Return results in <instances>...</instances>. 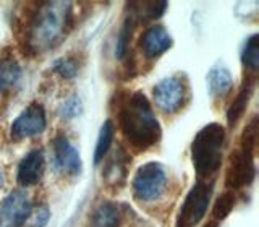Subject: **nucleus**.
I'll use <instances>...</instances> for the list:
<instances>
[{"mask_svg": "<svg viewBox=\"0 0 259 227\" xmlns=\"http://www.w3.org/2000/svg\"><path fill=\"white\" fill-rule=\"evenodd\" d=\"M47 125L46 110L40 104L32 102L24 109L12 125V136L16 140L21 138H31L44 132Z\"/></svg>", "mask_w": 259, "mask_h": 227, "instance_id": "0eeeda50", "label": "nucleus"}, {"mask_svg": "<svg viewBox=\"0 0 259 227\" xmlns=\"http://www.w3.org/2000/svg\"><path fill=\"white\" fill-rule=\"evenodd\" d=\"M54 153H55V161L63 172L68 174H78L81 169V159L79 153L73 148L71 143L65 136L59 135L54 140Z\"/></svg>", "mask_w": 259, "mask_h": 227, "instance_id": "9d476101", "label": "nucleus"}, {"mask_svg": "<svg viewBox=\"0 0 259 227\" xmlns=\"http://www.w3.org/2000/svg\"><path fill=\"white\" fill-rule=\"evenodd\" d=\"M233 206H235V195L232 192H227L222 195V197L217 198L214 209H212V216L217 219V221H222V219H225L230 214Z\"/></svg>", "mask_w": 259, "mask_h": 227, "instance_id": "aec40b11", "label": "nucleus"}, {"mask_svg": "<svg viewBox=\"0 0 259 227\" xmlns=\"http://www.w3.org/2000/svg\"><path fill=\"white\" fill-rule=\"evenodd\" d=\"M55 71L60 73L63 78H73L78 73V62L73 57H63L55 62Z\"/></svg>", "mask_w": 259, "mask_h": 227, "instance_id": "5701e85b", "label": "nucleus"}, {"mask_svg": "<svg viewBox=\"0 0 259 227\" xmlns=\"http://www.w3.org/2000/svg\"><path fill=\"white\" fill-rule=\"evenodd\" d=\"M132 31H133V18H128L123 29L120 32V37H118V43H117V55L118 57H123L128 51V41L132 37Z\"/></svg>", "mask_w": 259, "mask_h": 227, "instance_id": "393cba45", "label": "nucleus"}, {"mask_svg": "<svg viewBox=\"0 0 259 227\" xmlns=\"http://www.w3.org/2000/svg\"><path fill=\"white\" fill-rule=\"evenodd\" d=\"M31 209V201L23 192L10 193L0 206V227H23Z\"/></svg>", "mask_w": 259, "mask_h": 227, "instance_id": "6e6552de", "label": "nucleus"}, {"mask_svg": "<svg viewBox=\"0 0 259 227\" xmlns=\"http://www.w3.org/2000/svg\"><path fill=\"white\" fill-rule=\"evenodd\" d=\"M21 75L18 63L13 59H0V91L12 88Z\"/></svg>", "mask_w": 259, "mask_h": 227, "instance_id": "dca6fc26", "label": "nucleus"}, {"mask_svg": "<svg viewBox=\"0 0 259 227\" xmlns=\"http://www.w3.org/2000/svg\"><path fill=\"white\" fill-rule=\"evenodd\" d=\"M0 183H2V172H0Z\"/></svg>", "mask_w": 259, "mask_h": 227, "instance_id": "bb28decb", "label": "nucleus"}, {"mask_svg": "<svg viewBox=\"0 0 259 227\" xmlns=\"http://www.w3.org/2000/svg\"><path fill=\"white\" fill-rule=\"evenodd\" d=\"M143 51L148 57H159L172 46V37L164 26H151L141 39Z\"/></svg>", "mask_w": 259, "mask_h": 227, "instance_id": "f8f14e48", "label": "nucleus"}, {"mask_svg": "<svg viewBox=\"0 0 259 227\" xmlns=\"http://www.w3.org/2000/svg\"><path fill=\"white\" fill-rule=\"evenodd\" d=\"M71 10L68 4L46 2L34 5V12L26 26V41L34 51L52 47L70 26Z\"/></svg>", "mask_w": 259, "mask_h": 227, "instance_id": "f03ea898", "label": "nucleus"}, {"mask_svg": "<svg viewBox=\"0 0 259 227\" xmlns=\"http://www.w3.org/2000/svg\"><path fill=\"white\" fill-rule=\"evenodd\" d=\"M113 132H115V128H113V124H112L110 120H107L102 125L99 138H97L96 153H94V161L96 162H101L105 158V154H107L110 144H112V140H113Z\"/></svg>", "mask_w": 259, "mask_h": 227, "instance_id": "a211bd4d", "label": "nucleus"}, {"mask_svg": "<svg viewBox=\"0 0 259 227\" xmlns=\"http://www.w3.org/2000/svg\"><path fill=\"white\" fill-rule=\"evenodd\" d=\"M254 178V162L253 154L238 149L232 153L229 167L225 174V183L232 190H238L241 186L249 185Z\"/></svg>", "mask_w": 259, "mask_h": 227, "instance_id": "423d86ee", "label": "nucleus"}, {"mask_svg": "<svg viewBox=\"0 0 259 227\" xmlns=\"http://www.w3.org/2000/svg\"><path fill=\"white\" fill-rule=\"evenodd\" d=\"M243 63L249 70H257L259 67V36L253 34L243 49Z\"/></svg>", "mask_w": 259, "mask_h": 227, "instance_id": "6ab92c4d", "label": "nucleus"}, {"mask_svg": "<svg viewBox=\"0 0 259 227\" xmlns=\"http://www.w3.org/2000/svg\"><path fill=\"white\" fill-rule=\"evenodd\" d=\"M225 143V130L221 124L202 127L191 144L193 164L199 177H209L222 162V149Z\"/></svg>", "mask_w": 259, "mask_h": 227, "instance_id": "7ed1b4c3", "label": "nucleus"}, {"mask_svg": "<svg viewBox=\"0 0 259 227\" xmlns=\"http://www.w3.org/2000/svg\"><path fill=\"white\" fill-rule=\"evenodd\" d=\"M49 221V209L47 206H39L36 209H31V214L26 219V227H44Z\"/></svg>", "mask_w": 259, "mask_h": 227, "instance_id": "b1692460", "label": "nucleus"}, {"mask_svg": "<svg viewBox=\"0 0 259 227\" xmlns=\"http://www.w3.org/2000/svg\"><path fill=\"white\" fill-rule=\"evenodd\" d=\"M118 117L121 132L133 149L144 151L159 141L160 125L143 93L136 91L126 96L120 105Z\"/></svg>", "mask_w": 259, "mask_h": 227, "instance_id": "f257e3e1", "label": "nucleus"}, {"mask_svg": "<svg viewBox=\"0 0 259 227\" xmlns=\"http://www.w3.org/2000/svg\"><path fill=\"white\" fill-rule=\"evenodd\" d=\"M251 93H253V85L248 83L241 88V91L238 93L237 99L233 101V104L230 105L229 112H227V120H229L230 125H235L237 122L241 119V116L245 114L246 110V105H248V101L251 97Z\"/></svg>", "mask_w": 259, "mask_h": 227, "instance_id": "2eb2a0df", "label": "nucleus"}, {"mask_svg": "<svg viewBox=\"0 0 259 227\" xmlns=\"http://www.w3.org/2000/svg\"><path fill=\"white\" fill-rule=\"evenodd\" d=\"M154 101L156 105L165 114H174L183 105L185 86L178 78H165L154 86Z\"/></svg>", "mask_w": 259, "mask_h": 227, "instance_id": "1a4fd4ad", "label": "nucleus"}, {"mask_svg": "<svg viewBox=\"0 0 259 227\" xmlns=\"http://www.w3.org/2000/svg\"><path fill=\"white\" fill-rule=\"evenodd\" d=\"M256 143H257V119L253 117V120L245 127L243 130V135H241V148L243 151L246 153H254L256 148Z\"/></svg>", "mask_w": 259, "mask_h": 227, "instance_id": "412c9836", "label": "nucleus"}, {"mask_svg": "<svg viewBox=\"0 0 259 227\" xmlns=\"http://www.w3.org/2000/svg\"><path fill=\"white\" fill-rule=\"evenodd\" d=\"M210 195H212V186L209 183L199 182L193 186L190 193L186 195V198L183 201V205L178 211L177 222L175 227H194L202 216L206 214Z\"/></svg>", "mask_w": 259, "mask_h": 227, "instance_id": "20e7f679", "label": "nucleus"}, {"mask_svg": "<svg viewBox=\"0 0 259 227\" xmlns=\"http://www.w3.org/2000/svg\"><path fill=\"white\" fill-rule=\"evenodd\" d=\"M209 91L214 97H222L232 89V77L225 68H215L207 77Z\"/></svg>", "mask_w": 259, "mask_h": 227, "instance_id": "4468645a", "label": "nucleus"}, {"mask_svg": "<svg viewBox=\"0 0 259 227\" xmlns=\"http://www.w3.org/2000/svg\"><path fill=\"white\" fill-rule=\"evenodd\" d=\"M167 174L165 169L157 162H148L141 166L133 178V192L136 198L151 201L159 198L165 190Z\"/></svg>", "mask_w": 259, "mask_h": 227, "instance_id": "39448f33", "label": "nucleus"}, {"mask_svg": "<svg viewBox=\"0 0 259 227\" xmlns=\"http://www.w3.org/2000/svg\"><path fill=\"white\" fill-rule=\"evenodd\" d=\"M120 211L113 203H104L94 211L91 225L93 227H118Z\"/></svg>", "mask_w": 259, "mask_h": 227, "instance_id": "ddd939ff", "label": "nucleus"}, {"mask_svg": "<svg viewBox=\"0 0 259 227\" xmlns=\"http://www.w3.org/2000/svg\"><path fill=\"white\" fill-rule=\"evenodd\" d=\"M46 167L44 154L40 151H31L24 156L18 166V182L21 185H34L42 177Z\"/></svg>", "mask_w": 259, "mask_h": 227, "instance_id": "9b49d317", "label": "nucleus"}, {"mask_svg": "<svg viewBox=\"0 0 259 227\" xmlns=\"http://www.w3.org/2000/svg\"><path fill=\"white\" fill-rule=\"evenodd\" d=\"M120 153H118V156L115 154V158L112 159V162L107 167V172H105V177H107V180L110 183L120 182L118 180V174H121V177H125V174H126V170H125L126 166H125V159H123L125 156H120Z\"/></svg>", "mask_w": 259, "mask_h": 227, "instance_id": "4be33fe9", "label": "nucleus"}, {"mask_svg": "<svg viewBox=\"0 0 259 227\" xmlns=\"http://www.w3.org/2000/svg\"><path fill=\"white\" fill-rule=\"evenodd\" d=\"M204 227H219V225H217L215 222H209V224H206Z\"/></svg>", "mask_w": 259, "mask_h": 227, "instance_id": "a878e982", "label": "nucleus"}, {"mask_svg": "<svg viewBox=\"0 0 259 227\" xmlns=\"http://www.w3.org/2000/svg\"><path fill=\"white\" fill-rule=\"evenodd\" d=\"M167 4L165 2H136L130 5V10L133 12L132 16H141L143 20H152L159 18V16L165 12Z\"/></svg>", "mask_w": 259, "mask_h": 227, "instance_id": "f3484780", "label": "nucleus"}]
</instances>
